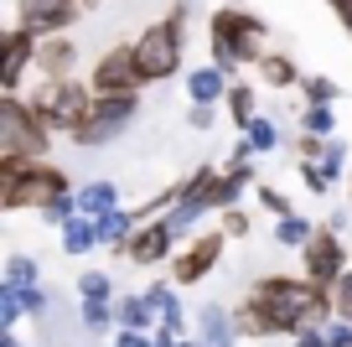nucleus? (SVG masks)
<instances>
[{
    "instance_id": "obj_1",
    "label": "nucleus",
    "mask_w": 352,
    "mask_h": 347,
    "mask_svg": "<svg viewBox=\"0 0 352 347\" xmlns=\"http://www.w3.org/2000/svg\"><path fill=\"white\" fill-rule=\"evenodd\" d=\"M249 295L264 306L275 337H300V332H311V326L337 316L331 291L316 285V280H306V275H259V280L249 285Z\"/></svg>"
},
{
    "instance_id": "obj_2",
    "label": "nucleus",
    "mask_w": 352,
    "mask_h": 347,
    "mask_svg": "<svg viewBox=\"0 0 352 347\" xmlns=\"http://www.w3.org/2000/svg\"><path fill=\"white\" fill-rule=\"evenodd\" d=\"M63 192H78L57 166L47 161H16V156H0V213H26L36 207L42 213L52 197Z\"/></svg>"
},
{
    "instance_id": "obj_3",
    "label": "nucleus",
    "mask_w": 352,
    "mask_h": 347,
    "mask_svg": "<svg viewBox=\"0 0 352 347\" xmlns=\"http://www.w3.org/2000/svg\"><path fill=\"white\" fill-rule=\"evenodd\" d=\"M264 36H270V26H264L259 16H249V11H233V6L212 11V21H208V47H212V63H218L223 73H233L239 63H259Z\"/></svg>"
},
{
    "instance_id": "obj_4",
    "label": "nucleus",
    "mask_w": 352,
    "mask_h": 347,
    "mask_svg": "<svg viewBox=\"0 0 352 347\" xmlns=\"http://www.w3.org/2000/svg\"><path fill=\"white\" fill-rule=\"evenodd\" d=\"M182 32H187V6H171L166 21H151L135 36V63H140V83H166L182 67Z\"/></svg>"
},
{
    "instance_id": "obj_5",
    "label": "nucleus",
    "mask_w": 352,
    "mask_h": 347,
    "mask_svg": "<svg viewBox=\"0 0 352 347\" xmlns=\"http://www.w3.org/2000/svg\"><path fill=\"white\" fill-rule=\"evenodd\" d=\"M94 98H99V94H94L88 83H78V78H42V88L32 94V109L42 114L47 130L78 135L83 120L94 114Z\"/></svg>"
},
{
    "instance_id": "obj_6",
    "label": "nucleus",
    "mask_w": 352,
    "mask_h": 347,
    "mask_svg": "<svg viewBox=\"0 0 352 347\" xmlns=\"http://www.w3.org/2000/svg\"><path fill=\"white\" fill-rule=\"evenodd\" d=\"M52 130L42 125V114L32 109V98L6 94L0 98V156H16V161H42Z\"/></svg>"
},
{
    "instance_id": "obj_7",
    "label": "nucleus",
    "mask_w": 352,
    "mask_h": 347,
    "mask_svg": "<svg viewBox=\"0 0 352 347\" xmlns=\"http://www.w3.org/2000/svg\"><path fill=\"white\" fill-rule=\"evenodd\" d=\"M135 114H140V98H135V94H104V98H94V114H88L83 130L73 135V145H78V151L114 145L135 125Z\"/></svg>"
},
{
    "instance_id": "obj_8",
    "label": "nucleus",
    "mask_w": 352,
    "mask_h": 347,
    "mask_svg": "<svg viewBox=\"0 0 352 347\" xmlns=\"http://www.w3.org/2000/svg\"><path fill=\"white\" fill-rule=\"evenodd\" d=\"M296 161H300V182H306V192H331V182L347 171V145H342L337 135H331V140H327V135H300Z\"/></svg>"
},
{
    "instance_id": "obj_9",
    "label": "nucleus",
    "mask_w": 352,
    "mask_h": 347,
    "mask_svg": "<svg viewBox=\"0 0 352 347\" xmlns=\"http://www.w3.org/2000/svg\"><path fill=\"white\" fill-rule=\"evenodd\" d=\"M223 244H228L223 228H202V233H192V239L176 249V260H171V285L208 280V275L218 270V260H223Z\"/></svg>"
},
{
    "instance_id": "obj_10",
    "label": "nucleus",
    "mask_w": 352,
    "mask_h": 347,
    "mask_svg": "<svg viewBox=\"0 0 352 347\" xmlns=\"http://www.w3.org/2000/svg\"><path fill=\"white\" fill-rule=\"evenodd\" d=\"M347 270H352V264H347V249H342V233H331V228L321 223V228H316V239L300 249V275L331 291V285H337Z\"/></svg>"
},
{
    "instance_id": "obj_11",
    "label": "nucleus",
    "mask_w": 352,
    "mask_h": 347,
    "mask_svg": "<svg viewBox=\"0 0 352 347\" xmlns=\"http://www.w3.org/2000/svg\"><path fill=\"white\" fill-rule=\"evenodd\" d=\"M88 88L94 94H135L140 88V63H135V42H120L109 47V52L94 63V73H88Z\"/></svg>"
},
{
    "instance_id": "obj_12",
    "label": "nucleus",
    "mask_w": 352,
    "mask_h": 347,
    "mask_svg": "<svg viewBox=\"0 0 352 347\" xmlns=\"http://www.w3.org/2000/svg\"><path fill=\"white\" fill-rule=\"evenodd\" d=\"M83 0H21V26L36 36H63L78 21Z\"/></svg>"
},
{
    "instance_id": "obj_13",
    "label": "nucleus",
    "mask_w": 352,
    "mask_h": 347,
    "mask_svg": "<svg viewBox=\"0 0 352 347\" xmlns=\"http://www.w3.org/2000/svg\"><path fill=\"white\" fill-rule=\"evenodd\" d=\"M124 260H130V264H166V260H176V233L161 223V218H151V223H140L130 233Z\"/></svg>"
},
{
    "instance_id": "obj_14",
    "label": "nucleus",
    "mask_w": 352,
    "mask_h": 347,
    "mask_svg": "<svg viewBox=\"0 0 352 347\" xmlns=\"http://www.w3.org/2000/svg\"><path fill=\"white\" fill-rule=\"evenodd\" d=\"M36 47H42V36H36V32L11 26V36H6V63H0V83H6V94H16L21 73L36 63Z\"/></svg>"
},
{
    "instance_id": "obj_15",
    "label": "nucleus",
    "mask_w": 352,
    "mask_h": 347,
    "mask_svg": "<svg viewBox=\"0 0 352 347\" xmlns=\"http://www.w3.org/2000/svg\"><path fill=\"white\" fill-rule=\"evenodd\" d=\"M192 332H197L202 347H233V342H239V332H233V311H223V306H202L197 322H192Z\"/></svg>"
},
{
    "instance_id": "obj_16",
    "label": "nucleus",
    "mask_w": 352,
    "mask_h": 347,
    "mask_svg": "<svg viewBox=\"0 0 352 347\" xmlns=\"http://www.w3.org/2000/svg\"><path fill=\"white\" fill-rule=\"evenodd\" d=\"M36 67H42V78H73L78 47L67 42V36H42V47H36Z\"/></svg>"
},
{
    "instance_id": "obj_17",
    "label": "nucleus",
    "mask_w": 352,
    "mask_h": 347,
    "mask_svg": "<svg viewBox=\"0 0 352 347\" xmlns=\"http://www.w3.org/2000/svg\"><path fill=\"white\" fill-rule=\"evenodd\" d=\"M228 73H223L218 63H202V67H192L187 73V94H192V104H218V98H228Z\"/></svg>"
},
{
    "instance_id": "obj_18",
    "label": "nucleus",
    "mask_w": 352,
    "mask_h": 347,
    "mask_svg": "<svg viewBox=\"0 0 352 347\" xmlns=\"http://www.w3.org/2000/svg\"><path fill=\"white\" fill-rule=\"evenodd\" d=\"M99 218H83V213H73V218H67V223H63V254H67V260H83V254L88 249H99Z\"/></svg>"
},
{
    "instance_id": "obj_19",
    "label": "nucleus",
    "mask_w": 352,
    "mask_h": 347,
    "mask_svg": "<svg viewBox=\"0 0 352 347\" xmlns=\"http://www.w3.org/2000/svg\"><path fill=\"white\" fill-rule=\"evenodd\" d=\"M114 322H120L124 332H151V326H161V316H155V306L145 301V291H140V295H120V301H114Z\"/></svg>"
},
{
    "instance_id": "obj_20",
    "label": "nucleus",
    "mask_w": 352,
    "mask_h": 347,
    "mask_svg": "<svg viewBox=\"0 0 352 347\" xmlns=\"http://www.w3.org/2000/svg\"><path fill=\"white\" fill-rule=\"evenodd\" d=\"M233 332L249 337V342H264V337H275V326H270V316H264V306L254 295H243L239 311H233Z\"/></svg>"
},
{
    "instance_id": "obj_21",
    "label": "nucleus",
    "mask_w": 352,
    "mask_h": 347,
    "mask_svg": "<svg viewBox=\"0 0 352 347\" xmlns=\"http://www.w3.org/2000/svg\"><path fill=\"white\" fill-rule=\"evenodd\" d=\"M145 301L155 306V316H161V326H171V332H187V316H182V301H176V285L155 280L151 291H145Z\"/></svg>"
},
{
    "instance_id": "obj_22",
    "label": "nucleus",
    "mask_w": 352,
    "mask_h": 347,
    "mask_svg": "<svg viewBox=\"0 0 352 347\" xmlns=\"http://www.w3.org/2000/svg\"><path fill=\"white\" fill-rule=\"evenodd\" d=\"M316 228H321V223H311L306 213L275 218V244H280V249H306V244L316 239Z\"/></svg>"
},
{
    "instance_id": "obj_23",
    "label": "nucleus",
    "mask_w": 352,
    "mask_h": 347,
    "mask_svg": "<svg viewBox=\"0 0 352 347\" xmlns=\"http://www.w3.org/2000/svg\"><path fill=\"white\" fill-rule=\"evenodd\" d=\"M114 207H120L114 182H88V187H78V213H83V218H104V213H114Z\"/></svg>"
},
{
    "instance_id": "obj_24",
    "label": "nucleus",
    "mask_w": 352,
    "mask_h": 347,
    "mask_svg": "<svg viewBox=\"0 0 352 347\" xmlns=\"http://www.w3.org/2000/svg\"><path fill=\"white\" fill-rule=\"evenodd\" d=\"M135 228H140V218H135L130 207H124V213L114 207V213H104V218H99V239L109 244V249H120V254H124V244H130Z\"/></svg>"
},
{
    "instance_id": "obj_25",
    "label": "nucleus",
    "mask_w": 352,
    "mask_h": 347,
    "mask_svg": "<svg viewBox=\"0 0 352 347\" xmlns=\"http://www.w3.org/2000/svg\"><path fill=\"white\" fill-rule=\"evenodd\" d=\"M259 78H264L270 88H290V83L300 78V67L290 63V52H264V57H259Z\"/></svg>"
},
{
    "instance_id": "obj_26",
    "label": "nucleus",
    "mask_w": 352,
    "mask_h": 347,
    "mask_svg": "<svg viewBox=\"0 0 352 347\" xmlns=\"http://www.w3.org/2000/svg\"><path fill=\"white\" fill-rule=\"evenodd\" d=\"M36 280H42V270H36L32 254H6V280L0 285H11V291H36Z\"/></svg>"
},
{
    "instance_id": "obj_27",
    "label": "nucleus",
    "mask_w": 352,
    "mask_h": 347,
    "mask_svg": "<svg viewBox=\"0 0 352 347\" xmlns=\"http://www.w3.org/2000/svg\"><path fill=\"white\" fill-rule=\"evenodd\" d=\"M254 104H259V98H254L249 83H233V88H228V114H233V125H239V135L259 120V109H254Z\"/></svg>"
},
{
    "instance_id": "obj_28",
    "label": "nucleus",
    "mask_w": 352,
    "mask_h": 347,
    "mask_svg": "<svg viewBox=\"0 0 352 347\" xmlns=\"http://www.w3.org/2000/svg\"><path fill=\"white\" fill-rule=\"evenodd\" d=\"M300 130H306V135H327V140H331V130H337V109H331V104H306Z\"/></svg>"
},
{
    "instance_id": "obj_29",
    "label": "nucleus",
    "mask_w": 352,
    "mask_h": 347,
    "mask_svg": "<svg viewBox=\"0 0 352 347\" xmlns=\"http://www.w3.org/2000/svg\"><path fill=\"white\" fill-rule=\"evenodd\" d=\"M78 301H114V285L104 270H83L78 275Z\"/></svg>"
},
{
    "instance_id": "obj_30",
    "label": "nucleus",
    "mask_w": 352,
    "mask_h": 347,
    "mask_svg": "<svg viewBox=\"0 0 352 347\" xmlns=\"http://www.w3.org/2000/svg\"><path fill=\"white\" fill-rule=\"evenodd\" d=\"M243 140H249V151H254V156H264V151H275V145H280V130H275V125H270V120L259 114V120H254L249 130H243Z\"/></svg>"
},
{
    "instance_id": "obj_31",
    "label": "nucleus",
    "mask_w": 352,
    "mask_h": 347,
    "mask_svg": "<svg viewBox=\"0 0 352 347\" xmlns=\"http://www.w3.org/2000/svg\"><path fill=\"white\" fill-rule=\"evenodd\" d=\"M83 326L88 332H109L114 326V301H83Z\"/></svg>"
},
{
    "instance_id": "obj_32",
    "label": "nucleus",
    "mask_w": 352,
    "mask_h": 347,
    "mask_svg": "<svg viewBox=\"0 0 352 347\" xmlns=\"http://www.w3.org/2000/svg\"><path fill=\"white\" fill-rule=\"evenodd\" d=\"M26 316V301H21V291H11V285H0V326L11 332L16 322Z\"/></svg>"
},
{
    "instance_id": "obj_33",
    "label": "nucleus",
    "mask_w": 352,
    "mask_h": 347,
    "mask_svg": "<svg viewBox=\"0 0 352 347\" xmlns=\"http://www.w3.org/2000/svg\"><path fill=\"white\" fill-rule=\"evenodd\" d=\"M331 306H337V316H342V322H352V270L342 275L337 285H331Z\"/></svg>"
},
{
    "instance_id": "obj_34",
    "label": "nucleus",
    "mask_w": 352,
    "mask_h": 347,
    "mask_svg": "<svg viewBox=\"0 0 352 347\" xmlns=\"http://www.w3.org/2000/svg\"><path fill=\"white\" fill-rule=\"evenodd\" d=\"M321 337H327V347H352V322L331 316V322H321Z\"/></svg>"
},
{
    "instance_id": "obj_35",
    "label": "nucleus",
    "mask_w": 352,
    "mask_h": 347,
    "mask_svg": "<svg viewBox=\"0 0 352 347\" xmlns=\"http://www.w3.org/2000/svg\"><path fill=\"white\" fill-rule=\"evenodd\" d=\"M337 94L342 88L331 83V78H306V98L311 104H337Z\"/></svg>"
},
{
    "instance_id": "obj_36",
    "label": "nucleus",
    "mask_w": 352,
    "mask_h": 347,
    "mask_svg": "<svg viewBox=\"0 0 352 347\" xmlns=\"http://www.w3.org/2000/svg\"><path fill=\"white\" fill-rule=\"evenodd\" d=\"M259 202L270 207V213H275V218H290V213H296V207H290V197L280 192V187H259Z\"/></svg>"
},
{
    "instance_id": "obj_37",
    "label": "nucleus",
    "mask_w": 352,
    "mask_h": 347,
    "mask_svg": "<svg viewBox=\"0 0 352 347\" xmlns=\"http://www.w3.org/2000/svg\"><path fill=\"white\" fill-rule=\"evenodd\" d=\"M218 228H223V233H228V239H249V218H243L239 207H228V213H223V223H218Z\"/></svg>"
},
{
    "instance_id": "obj_38",
    "label": "nucleus",
    "mask_w": 352,
    "mask_h": 347,
    "mask_svg": "<svg viewBox=\"0 0 352 347\" xmlns=\"http://www.w3.org/2000/svg\"><path fill=\"white\" fill-rule=\"evenodd\" d=\"M21 301H26V316H47L52 311V295H47L42 285H36V291H21Z\"/></svg>"
},
{
    "instance_id": "obj_39",
    "label": "nucleus",
    "mask_w": 352,
    "mask_h": 347,
    "mask_svg": "<svg viewBox=\"0 0 352 347\" xmlns=\"http://www.w3.org/2000/svg\"><path fill=\"white\" fill-rule=\"evenodd\" d=\"M187 125H192V130H212V104H192L187 109Z\"/></svg>"
},
{
    "instance_id": "obj_40",
    "label": "nucleus",
    "mask_w": 352,
    "mask_h": 347,
    "mask_svg": "<svg viewBox=\"0 0 352 347\" xmlns=\"http://www.w3.org/2000/svg\"><path fill=\"white\" fill-rule=\"evenodd\" d=\"M114 347H155V337H151V332H124V326H120Z\"/></svg>"
},
{
    "instance_id": "obj_41",
    "label": "nucleus",
    "mask_w": 352,
    "mask_h": 347,
    "mask_svg": "<svg viewBox=\"0 0 352 347\" xmlns=\"http://www.w3.org/2000/svg\"><path fill=\"white\" fill-rule=\"evenodd\" d=\"M327 6H331V11H337V21H342V26H347V32H352V0H327Z\"/></svg>"
},
{
    "instance_id": "obj_42",
    "label": "nucleus",
    "mask_w": 352,
    "mask_h": 347,
    "mask_svg": "<svg viewBox=\"0 0 352 347\" xmlns=\"http://www.w3.org/2000/svg\"><path fill=\"white\" fill-rule=\"evenodd\" d=\"M296 347H327V337H321V326H311V332L296 337Z\"/></svg>"
},
{
    "instance_id": "obj_43",
    "label": "nucleus",
    "mask_w": 352,
    "mask_h": 347,
    "mask_svg": "<svg viewBox=\"0 0 352 347\" xmlns=\"http://www.w3.org/2000/svg\"><path fill=\"white\" fill-rule=\"evenodd\" d=\"M0 347H26V342H21L16 332H0Z\"/></svg>"
},
{
    "instance_id": "obj_44",
    "label": "nucleus",
    "mask_w": 352,
    "mask_h": 347,
    "mask_svg": "<svg viewBox=\"0 0 352 347\" xmlns=\"http://www.w3.org/2000/svg\"><path fill=\"white\" fill-rule=\"evenodd\" d=\"M182 347H202V342H197V337H182Z\"/></svg>"
},
{
    "instance_id": "obj_45",
    "label": "nucleus",
    "mask_w": 352,
    "mask_h": 347,
    "mask_svg": "<svg viewBox=\"0 0 352 347\" xmlns=\"http://www.w3.org/2000/svg\"><path fill=\"white\" fill-rule=\"evenodd\" d=\"M347 192H352V187H347Z\"/></svg>"
}]
</instances>
